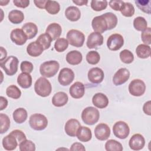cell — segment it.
<instances>
[{"instance_id":"1f68e13d","label":"cell","mask_w":151,"mask_h":151,"mask_svg":"<svg viewBox=\"0 0 151 151\" xmlns=\"http://www.w3.org/2000/svg\"><path fill=\"white\" fill-rule=\"evenodd\" d=\"M136 53L140 58H147L150 55V47L146 44H140L136 48Z\"/></svg>"},{"instance_id":"91938a15","label":"cell","mask_w":151,"mask_h":151,"mask_svg":"<svg viewBox=\"0 0 151 151\" xmlns=\"http://www.w3.org/2000/svg\"><path fill=\"white\" fill-rule=\"evenodd\" d=\"M9 2V1H0V4L1 6H4V5H6L8 2Z\"/></svg>"},{"instance_id":"6f0895ef","label":"cell","mask_w":151,"mask_h":151,"mask_svg":"<svg viewBox=\"0 0 151 151\" xmlns=\"http://www.w3.org/2000/svg\"><path fill=\"white\" fill-rule=\"evenodd\" d=\"M7 55L6 51L5 48H4L2 47H1V59L0 61H2L5 60Z\"/></svg>"},{"instance_id":"ffe728a7","label":"cell","mask_w":151,"mask_h":151,"mask_svg":"<svg viewBox=\"0 0 151 151\" xmlns=\"http://www.w3.org/2000/svg\"><path fill=\"white\" fill-rule=\"evenodd\" d=\"M92 103L94 106L99 109H104L108 106L109 99L102 93H96L92 98Z\"/></svg>"},{"instance_id":"d6a6232c","label":"cell","mask_w":151,"mask_h":151,"mask_svg":"<svg viewBox=\"0 0 151 151\" xmlns=\"http://www.w3.org/2000/svg\"><path fill=\"white\" fill-rule=\"evenodd\" d=\"M45 9L49 14L55 15L60 11V5L57 1L47 0L45 4Z\"/></svg>"},{"instance_id":"ab89813d","label":"cell","mask_w":151,"mask_h":151,"mask_svg":"<svg viewBox=\"0 0 151 151\" xmlns=\"http://www.w3.org/2000/svg\"><path fill=\"white\" fill-rule=\"evenodd\" d=\"M0 122L1 129L0 133L3 134L8 131L10 126V119L9 117L4 113L0 114Z\"/></svg>"},{"instance_id":"7a4b0ae2","label":"cell","mask_w":151,"mask_h":151,"mask_svg":"<svg viewBox=\"0 0 151 151\" xmlns=\"http://www.w3.org/2000/svg\"><path fill=\"white\" fill-rule=\"evenodd\" d=\"M60 68L59 63L55 60L45 61L40 67V72L44 77L50 78L54 76Z\"/></svg>"},{"instance_id":"f907efd6","label":"cell","mask_w":151,"mask_h":151,"mask_svg":"<svg viewBox=\"0 0 151 151\" xmlns=\"http://www.w3.org/2000/svg\"><path fill=\"white\" fill-rule=\"evenodd\" d=\"M109 6L114 11H120L124 2L120 0H111L109 1Z\"/></svg>"},{"instance_id":"11a10c76","label":"cell","mask_w":151,"mask_h":151,"mask_svg":"<svg viewBox=\"0 0 151 151\" xmlns=\"http://www.w3.org/2000/svg\"><path fill=\"white\" fill-rule=\"evenodd\" d=\"M47 0H34V3L35 4V6L40 9L45 8V4Z\"/></svg>"},{"instance_id":"f5cc1de1","label":"cell","mask_w":151,"mask_h":151,"mask_svg":"<svg viewBox=\"0 0 151 151\" xmlns=\"http://www.w3.org/2000/svg\"><path fill=\"white\" fill-rule=\"evenodd\" d=\"M70 150H80V151H84L86 150V148L84 147V145L79 142H75L72 144L71 147L70 149Z\"/></svg>"},{"instance_id":"2e32d148","label":"cell","mask_w":151,"mask_h":151,"mask_svg":"<svg viewBox=\"0 0 151 151\" xmlns=\"http://www.w3.org/2000/svg\"><path fill=\"white\" fill-rule=\"evenodd\" d=\"M11 40L13 42L18 45H24L28 38L22 29L16 28L13 29L10 34Z\"/></svg>"},{"instance_id":"8fae6325","label":"cell","mask_w":151,"mask_h":151,"mask_svg":"<svg viewBox=\"0 0 151 151\" xmlns=\"http://www.w3.org/2000/svg\"><path fill=\"white\" fill-rule=\"evenodd\" d=\"M91 26L95 32L100 34L108 30L107 21L103 15L95 17L91 21Z\"/></svg>"},{"instance_id":"9f6ffc18","label":"cell","mask_w":151,"mask_h":151,"mask_svg":"<svg viewBox=\"0 0 151 151\" xmlns=\"http://www.w3.org/2000/svg\"><path fill=\"white\" fill-rule=\"evenodd\" d=\"M8 106V100L3 96L0 97V110H3Z\"/></svg>"},{"instance_id":"ee69618b","label":"cell","mask_w":151,"mask_h":151,"mask_svg":"<svg viewBox=\"0 0 151 151\" xmlns=\"http://www.w3.org/2000/svg\"><path fill=\"white\" fill-rule=\"evenodd\" d=\"M100 60V56L96 51H90L86 55V61L90 64H97Z\"/></svg>"},{"instance_id":"4dcf8cb0","label":"cell","mask_w":151,"mask_h":151,"mask_svg":"<svg viewBox=\"0 0 151 151\" xmlns=\"http://www.w3.org/2000/svg\"><path fill=\"white\" fill-rule=\"evenodd\" d=\"M24 19L23 12L19 10L14 9L11 11L8 14L9 21L14 24L21 23Z\"/></svg>"},{"instance_id":"83f0119b","label":"cell","mask_w":151,"mask_h":151,"mask_svg":"<svg viewBox=\"0 0 151 151\" xmlns=\"http://www.w3.org/2000/svg\"><path fill=\"white\" fill-rule=\"evenodd\" d=\"M32 77L29 73H21L17 77V83L23 88H28L32 85Z\"/></svg>"},{"instance_id":"52a82bcc","label":"cell","mask_w":151,"mask_h":151,"mask_svg":"<svg viewBox=\"0 0 151 151\" xmlns=\"http://www.w3.org/2000/svg\"><path fill=\"white\" fill-rule=\"evenodd\" d=\"M113 132L116 137L124 139L127 137L130 133V128L126 122L118 121L113 126Z\"/></svg>"},{"instance_id":"484cf974","label":"cell","mask_w":151,"mask_h":151,"mask_svg":"<svg viewBox=\"0 0 151 151\" xmlns=\"http://www.w3.org/2000/svg\"><path fill=\"white\" fill-rule=\"evenodd\" d=\"M76 136L80 142H88L92 137L91 131L90 128L81 126L77 132Z\"/></svg>"},{"instance_id":"5bb4252c","label":"cell","mask_w":151,"mask_h":151,"mask_svg":"<svg viewBox=\"0 0 151 151\" xmlns=\"http://www.w3.org/2000/svg\"><path fill=\"white\" fill-rule=\"evenodd\" d=\"M88 80L94 84H99L101 83L104 77L103 71L99 67L91 68L88 72Z\"/></svg>"},{"instance_id":"9c48e42d","label":"cell","mask_w":151,"mask_h":151,"mask_svg":"<svg viewBox=\"0 0 151 151\" xmlns=\"http://www.w3.org/2000/svg\"><path fill=\"white\" fill-rule=\"evenodd\" d=\"M124 44V39L122 35L119 34H113L109 36L107 40V46L110 50L117 51Z\"/></svg>"},{"instance_id":"681fc988","label":"cell","mask_w":151,"mask_h":151,"mask_svg":"<svg viewBox=\"0 0 151 151\" xmlns=\"http://www.w3.org/2000/svg\"><path fill=\"white\" fill-rule=\"evenodd\" d=\"M10 133L13 134L16 137L19 143L23 140L27 139V137L24 133L20 130H14L12 131Z\"/></svg>"},{"instance_id":"3957f363","label":"cell","mask_w":151,"mask_h":151,"mask_svg":"<svg viewBox=\"0 0 151 151\" xmlns=\"http://www.w3.org/2000/svg\"><path fill=\"white\" fill-rule=\"evenodd\" d=\"M100 118L99 110L92 106L87 107L81 113V119L84 123L88 125H93L96 123Z\"/></svg>"},{"instance_id":"ac0fdd59","label":"cell","mask_w":151,"mask_h":151,"mask_svg":"<svg viewBox=\"0 0 151 151\" xmlns=\"http://www.w3.org/2000/svg\"><path fill=\"white\" fill-rule=\"evenodd\" d=\"M80 126V123L78 120L71 119L65 123L64 130L67 135L71 137H74L76 136L77 132Z\"/></svg>"},{"instance_id":"74e56055","label":"cell","mask_w":151,"mask_h":151,"mask_svg":"<svg viewBox=\"0 0 151 151\" xmlns=\"http://www.w3.org/2000/svg\"><path fill=\"white\" fill-rule=\"evenodd\" d=\"M6 94L7 96L10 98L18 99L21 97V91L20 89L15 85H11L6 88Z\"/></svg>"},{"instance_id":"f546056e","label":"cell","mask_w":151,"mask_h":151,"mask_svg":"<svg viewBox=\"0 0 151 151\" xmlns=\"http://www.w3.org/2000/svg\"><path fill=\"white\" fill-rule=\"evenodd\" d=\"M14 120L18 124L24 123L27 119L28 113L24 108H18L13 112L12 114Z\"/></svg>"},{"instance_id":"44dd1931","label":"cell","mask_w":151,"mask_h":151,"mask_svg":"<svg viewBox=\"0 0 151 151\" xmlns=\"http://www.w3.org/2000/svg\"><path fill=\"white\" fill-rule=\"evenodd\" d=\"M3 147L6 150H13L16 149L19 142L16 137L12 134L4 137L2 141Z\"/></svg>"},{"instance_id":"816d5d0a","label":"cell","mask_w":151,"mask_h":151,"mask_svg":"<svg viewBox=\"0 0 151 151\" xmlns=\"http://www.w3.org/2000/svg\"><path fill=\"white\" fill-rule=\"evenodd\" d=\"M13 3L17 7L25 8L29 5V0H14Z\"/></svg>"},{"instance_id":"f6af8a7d","label":"cell","mask_w":151,"mask_h":151,"mask_svg":"<svg viewBox=\"0 0 151 151\" xmlns=\"http://www.w3.org/2000/svg\"><path fill=\"white\" fill-rule=\"evenodd\" d=\"M107 1H97L93 0L91 1V7L96 11H101L105 9L107 6Z\"/></svg>"},{"instance_id":"d590c367","label":"cell","mask_w":151,"mask_h":151,"mask_svg":"<svg viewBox=\"0 0 151 151\" xmlns=\"http://www.w3.org/2000/svg\"><path fill=\"white\" fill-rule=\"evenodd\" d=\"M105 149L107 151H122L123 148L120 142L114 139H110L105 143Z\"/></svg>"},{"instance_id":"8d00e7d4","label":"cell","mask_w":151,"mask_h":151,"mask_svg":"<svg viewBox=\"0 0 151 151\" xmlns=\"http://www.w3.org/2000/svg\"><path fill=\"white\" fill-rule=\"evenodd\" d=\"M120 11L123 16L131 17L134 14V8L131 3L124 2L120 8Z\"/></svg>"},{"instance_id":"e575fe53","label":"cell","mask_w":151,"mask_h":151,"mask_svg":"<svg viewBox=\"0 0 151 151\" xmlns=\"http://www.w3.org/2000/svg\"><path fill=\"white\" fill-rule=\"evenodd\" d=\"M52 41V40L51 37L46 32L41 34L36 40V41L38 42L44 50H47L50 47Z\"/></svg>"},{"instance_id":"d6986e66","label":"cell","mask_w":151,"mask_h":151,"mask_svg":"<svg viewBox=\"0 0 151 151\" xmlns=\"http://www.w3.org/2000/svg\"><path fill=\"white\" fill-rule=\"evenodd\" d=\"M69 93L70 96L74 99L81 98L85 93V87L84 84L79 81L75 82L70 87Z\"/></svg>"},{"instance_id":"6da1fadb","label":"cell","mask_w":151,"mask_h":151,"mask_svg":"<svg viewBox=\"0 0 151 151\" xmlns=\"http://www.w3.org/2000/svg\"><path fill=\"white\" fill-rule=\"evenodd\" d=\"M34 90L38 96L45 97L51 94L52 86L50 82L47 78L44 77H41L35 81L34 84Z\"/></svg>"},{"instance_id":"ba28073f","label":"cell","mask_w":151,"mask_h":151,"mask_svg":"<svg viewBox=\"0 0 151 151\" xmlns=\"http://www.w3.org/2000/svg\"><path fill=\"white\" fill-rule=\"evenodd\" d=\"M129 91L132 96L139 97L142 96L146 90L145 83L140 79L133 80L129 85Z\"/></svg>"},{"instance_id":"836d02e7","label":"cell","mask_w":151,"mask_h":151,"mask_svg":"<svg viewBox=\"0 0 151 151\" xmlns=\"http://www.w3.org/2000/svg\"><path fill=\"white\" fill-rule=\"evenodd\" d=\"M102 15L105 18L107 21L108 25V30L112 29L116 27L117 24V18L114 14L109 12L104 13Z\"/></svg>"},{"instance_id":"30bf717a","label":"cell","mask_w":151,"mask_h":151,"mask_svg":"<svg viewBox=\"0 0 151 151\" xmlns=\"http://www.w3.org/2000/svg\"><path fill=\"white\" fill-rule=\"evenodd\" d=\"M74 78V73L69 68H62L58 76V81L63 86L70 84Z\"/></svg>"},{"instance_id":"7dc6e473","label":"cell","mask_w":151,"mask_h":151,"mask_svg":"<svg viewBox=\"0 0 151 151\" xmlns=\"http://www.w3.org/2000/svg\"><path fill=\"white\" fill-rule=\"evenodd\" d=\"M151 28L147 27V28L142 31L141 34V39L146 45H150L151 44Z\"/></svg>"},{"instance_id":"c3c4849f","label":"cell","mask_w":151,"mask_h":151,"mask_svg":"<svg viewBox=\"0 0 151 151\" xmlns=\"http://www.w3.org/2000/svg\"><path fill=\"white\" fill-rule=\"evenodd\" d=\"M34 68L33 64L28 61H24L21 63L20 69L22 73H31Z\"/></svg>"},{"instance_id":"7bdbcfd3","label":"cell","mask_w":151,"mask_h":151,"mask_svg":"<svg viewBox=\"0 0 151 151\" xmlns=\"http://www.w3.org/2000/svg\"><path fill=\"white\" fill-rule=\"evenodd\" d=\"M120 58L121 61L125 64H130L134 60L133 53L128 50H123L120 52Z\"/></svg>"},{"instance_id":"8992f818","label":"cell","mask_w":151,"mask_h":151,"mask_svg":"<svg viewBox=\"0 0 151 151\" xmlns=\"http://www.w3.org/2000/svg\"><path fill=\"white\" fill-rule=\"evenodd\" d=\"M67 38L71 45L76 47H81L84 44L85 36L81 31L73 29L67 32Z\"/></svg>"},{"instance_id":"60d3db41","label":"cell","mask_w":151,"mask_h":151,"mask_svg":"<svg viewBox=\"0 0 151 151\" xmlns=\"http://www.w3.org/2000/svg\"><path fill=\"white\" fill-rule=\"evenodd\" d=\"M136 6L143 12L150 14L151 13V1L150 0H137L135 1Z\"/></svg>"},{"instance_id":"d4e9b609","label":"cell","mask_w":151,"mask_h":151,"mask_svg":"<svg viewBox=\"0 0 151 151\" xmlns=\"http://www.w3.org/2000/svg\"><path fill=\"white\" fill-rule=\"evenodd\" d=\"M44 50L43 47L36 41L30 42L27 47V52L28 55L34 57L40 55Z\"/></svg>"},{"instance_id":"db71d44e","label":"cell","mask_w":151,"mask_h":151,"mask_svg":"<svg viewBox=\"0 0 151 151\" xmlns=\"http://www.w3.org/2000/svg\"><path fill=\"white\" fill-rule=\"evenodd\" d=\"M143 110L146 114L149 116L151 115V101L150 100L146 101L143 104Z\"/></svg>"},{"instance_id":"f35d334b","label":"cell","mask_w":151,"mask_h":151,"mask_svg":"<svg viewBox=\"0 0 151 151\" xmlns=\"http://www.w3.org/2000/svg\"><path fill=\"white\" fill-rule=\"evenodd\" d=\"M134 28L139 31H143L147 27V22L145 18L137 17L133 20Z\"/></svg>"},{"instance_id":"4316f807","label":"cell","mask_w":151,"mask_h":151,"mask_svg":"<svg viewBox=\"0 0 151 151\" xmlns=\"http://www.w3.org/2000/svg\"><path fill=\"white\" fill-rule=\"evenodd\" d=\"M65 16L71 21H77L80 18L81 12L77 7L75 6H70L66 8L65 11Z\"/></svg>"},{"instance_id":"e0dca14e","label":"cell","mask_w":151,"mask_h":151,"mask_svg":"<svg viewBox=\"0 0 151 151\" xmlns=\"http://www.w3.org/2000/svg\"><path fill=\"white\" fill-rule=\"evenodd\" d=\"M103 44V37L99 32H93L87 38V47L88 48H96L97 46L101 45Z\"/></svg>"},{"instance_id":"7c38bea8","label":"cell","mask_w":151,"mask_h":151,"mask_svg":"<svg viewBox=\"0 0 151 151\" xmlns=\"http://www.w3.org/2000/svg\"><path fill=\"white\" fill-rule=\"evenodd\" d=\"M95 137L99 140H106L110 135V129L105 123H100L94 129Z\"/></svg>"},{"instance_id":"7402d4cb","label":"cell","mask_w":151,"mask_h":151,"mask_svg":"<svg viewBox=\"0 0 151 151\" xmlns=\"http://www.w3.org/2000/svg\"><path fill=\"white\" fill-rule=\"evenodd\" d=\"M46 33H47L52 38V41L59 38L62 32V28L60 24L58 23L50 24L46 28Z\"/></svg>"},{"instance_id":"bcb514c9","label":"cell","mask_w":151,"mask_h":151,"mask_svg":"<svg viewBox=\"0 0 151 151\" xmlns=\"http://www.w3.org/2000/svg\"><path fill=\"white\" fill-rule=\"evenodd\" d=\"M19 148L21 151H34L35 145L31 140L25 139L19 143Z\"/></svg>"},{"instance_id":"f1b7e54d","label":"cell","mask_w":151,"mask_h":151,"mask_svg":"<svg viewBox=\"0 0 151 151\" xmlns=\"http://www.w3.org/2000/svg\"><path fill=\"white\" fill-rule=\"evenodd\" d=\"M22 29L27 35L28 39L34 38L38 33V28L33 22H27L22 27Z\"/></svg>"},{"instance_id":"4fadbf2b","label":"cell","mask_w":151,"mask_h":151,"mask_svg":"<svg viewBox=\"0 0 151 151\" xmlns=\"http://www.w3.org/2000/svg\"><path fill=\"white\" fill-rule=\"evenodd\" d=\"M130 77V72L126 68L118 70L113 77V82L116 86H120L126 83Z\"/></svg>"},{"instance_id":"5b68a950","label":"cell","mask_w":151,"mask_h":151,"mask_svg":"<svg viewBox=\"0 0 151 151\" xmlns=\"http://www.w3.org/2000/svg\"><path fill=\"white\" fill-rule=\"evenodd\" d=\"M29 124L30 127L35 130H42L47 127L48 120L44 115L35 113L30 116Z\"/></svg>"},{"instance_id":"603a6c76","label":"cell","mask_w":151,"mask_h":151,"mask_svg":"<svg viewBox=\"0 0 151 151\" xmlns=\"http://www.w3.org/2000/svg\"><path fill=\"white\" fill-rule=\"evenodd\" d=\"M65 59L67 62L71 65H78L82 61L83 55L80 51L73 50L67 54Z\"/></svg>"},{"instance_id":"680465c9","label":"cell","mask_w":151,"mask_h":151,"mask_svg":"<svg viewBox=\"0 0 151 151\" xmlns=\"http://www.w3.org/2000/svg\"><path fill=\"white\" fill-rule=\"evenodd\" d=\"M73 3L76 4L77 5L82 6V5H86L88 3V1H84V0H77V1H73Z\"/></svg>"},{"instance_id":"9a60e30c","label":"cell","mask_w":151,"mask_h":151,"mask_svg":"<svg viewBox=\"0 0 151 151\" xmlns=\"http://www.w3.org/2000/svg\"><path fill=\"white\" fill-rule=\"evenodd\" d=\"M145 145L144 137L139 133L133 134L129 140V145L131 149L133 150H139L143 148Z\"/></svg>"},{"instance_id":"cb8c5ba5","label":"cell","mask_w":151,"mask_h":151,"mask_svg":"<svg viewBox=\"0 0 151 151\" xmlns=\"http://www.w3.org/2000/svg\"><path fill=\"white\" fill-rule=\"evenodd\" d=\"M68 100L67 94L63 91L55 93L52 98V103L55 107H62L65 105Z\"/></svg>"},{"instance_id":"277c9868","label":"cell","mask_w":151,"mask_h":151,"mask_svg":"<svg viewBox=\"0 0 151 151\" xmlns=\"http://www.w3.org/2000/svg\"><path fill=\"white\" fill-rule=\"evenodd\" d=\"M18 63V59L15 56L11 55L0 62V67L5 71L6 74L11 76L17 72Z\"/></svg>"},{"instance_id":"b9f144b4","label":"cell","mask_w":151,"mask_h":151,"mask_svg":"<svg viewBox=\"0 0 151 151\" xmlns=\"http://www.w3.org/2000/svg\"><path fill=\"white\" fill-rule=\"evenodd\" d=\"M68 41L67 39L64 38H58L54 43L55 50L59 52L64 51L68 46Z\"/></svg>"}]
</instances>
